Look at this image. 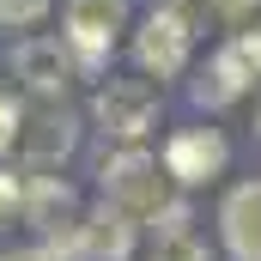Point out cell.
Masks as SVG:
<instances>
[{
	"mask_svg": "<svg viewBox=\"0 0 261 261\" xmlns=\"http://www.w3.org/2000/svg\"><path fill=\"white\" fill-rule=\"evenodd\" d=\"M103 195L116 200L122 213H152L158 200H164V176H158V158H146L140 146L128 152H116V158H103Z\"/></svg>",
	"mask_w": 261,
	"mask_h": 261,
	"instance_id": "cell-1",
	"label": "cell"
},
{
	"mask_svg": "<svg viewBox=\"0 0 261 261\" xmlns=\"http://www.w3.org/2000/svg\"><path fill=\"white\" fill-rule=\"evenodd\" d=\"M122 24H128V0H67V43H73L79 67L103 61Z\"/></svg>",
	"mask_w": 261,
	"mask_h": 261,
	"instance_id": "cell-2",
	"label": "cell"
},
{
	"mask_svg": "<svg viewBox=\"0 0 261 261\" xmlns=\"http://www.w3.org/2000/svg\"><path fill=\"white\" fill-rule=\"evenodd\" d=\"M97 122L116 140L152 134V122H158V85H146V79H110L97 91Z\"/></svg>",
	"mask_w": 261,
	"mask_h": 261,
	"instance_id": "cell-3",
	"label": "cell"
},
{
	"mask_svg": "<svg viewBox=\"0 0 261 261\" xmlns=\"http://www.w3.org/2000/svg\"><path fill=\"white\" fill-rule=\"evenodd\" d=\"M225 164H231V146H225V134H219V128H189V134H176V140L164 146V176L182 182V189L213 182Z\"/></svg>",
	"mask_w": 261,
	"mask_h": 261,
	"instance_id": "cell-4",
	"label": "cell"
},
{
	"mask_svg": "<svg viewBox=\"0 0 261 261\" xmlns=\"http://www.w3.org/2000/svg\"><path fill=\"white\" fill-rule=\"evenodd\" d=\"M12 67L37 97H61L67 79H73V43L67 37H31L12 49Z\"/></svg>",
	"mask_w": 261,
	"mask_h": 261,
	"instance_id": "cell-5",
	"label": "cell"
},
{
	"mask_svg": "<svg viewBox=\"0 0 261 261\" xmlns=\"http://www.w3.org/2000/svg\"><path fill=\"white\" fill-rule=\"evenodd\" d=\"M134 61L146 67L152 79H176L189 67V24L176 12H152L146 31H140V43H134Z\"/></svg>",
	"mask_w": 261,
	"mask_h": 261,
	"instance_id": "cell-6",
	"label": "cell"
},
{
	"mask_svg": "<svg viewBox=\"0 0 261 261\" xmlns=\"http://www.w3.org/2000/svg\"><path fill=\"white\" fill-rule=\"evenodd\" d=\"M219 225H225V243H231V255H237V261H261V182L231 189Z\"/></svg>",
	"mask_w": 261,
	"mask_h": 261,
	"instance_id": "cell-7",
	"label": "cell"
},
{
	"mask_svg": "<svg viewBox=\"0 0 261 261\" xmlns=\"http://www.w3.org/2000/svg\"><path fill=\"white\" fill-rule=\"evenodd\" d=\"M12 146H18L24 164H61L73 152V122L67 116H31V122H18Z\"/></svg>",
	"mask_w": 261,
	"mask_h": 261,
	"instance_id": "cell-8",
	"label": "cell"
},
{
	"mask_svg": "<svg viewBox=\"0 0 261 261\" xmlns=\"http://www.w3.org/2000/svg\"><path fill=\"white\" fill-rule=\"evenodd\" d=\"M18 213L37 231H61V225H73V189H67L61 176H31L18 189Z\"/></svg>",
	"mask_w": 261,
	"mask_h": 261,
	"instance_id": "cell-9",
	"label": "cell"
},
{
	"mask_svg": "<svg viewBox=\"0 0 261 261\" xmlns=\"http://www.w3.org/2000/svg\"><path fill=\"white\" fill-rule=\"evenodd\" d=\"M249 85H255V73H249V67H243V55H237V49L225 43V49H219V55L206 61V73L195 79V103H206V110H219V103L243 97Z\"/></svg>",
	"mask_w": 261,
	"mask_h": 261,
	"instance_id": "cell-10",
	"label": "cell"
},
{
	"mask_svg": "<svg viewBox=\"0 0 261 261\" xmlns=\"http://www.w3.org/2000/svg\"><path fill=\"white\" fill-rule=\"evenodd\" d=\"M79 249L97 261H122L134 249V213H122V206H97L85 225H79Z\"/></svg>",
	"mask_w": 261,
	"mask_h": 261,
	"instance_id": "cell-11",
	"label": "cell"
},
{
	"mask_svg": "<svg viewBox=\"0 0 261 261\" xmlns=\"http://www.w3.org/2000/svg\"><path fill=\"white\" fill-rule=\"evenodd\" d=\"M152 261H213V255H206V243H195L189 231H176V237H158Z\"/></svg>",
	"mask_w": 261,
	"mask_h": 261,
	"instance_id": "cell-12",
	"label": "cell"
},
{
	"mask_svg": "<svg viewBox=\"0 0 261 261\" xmlns=\"http://www.w3.org/2000/svg\"><path fill=\"white\" fill-rule=\"evenodd\" d=\"M43 12H49V0H0V24H12V31L37 24Z\"/></svg>",
	"mask_w": 261,
	"mask_h": 261,
	"instance_id": "cell-13",
	"label": "cell"
},
{
	"mask_svg": "<svg viewBox=\"0 0 261 261\" xmlns=\"http://www.w3.org/2000/svg\"><path fill=\"white\" fill-rule=\"evenodd\" d=\"M18 122H24V116H18V103H12V97H0V152L12 146V134H18Z\"/></svg>",
	"mask_w": 261,
	"mask_h": 261,
	"instance_id": "cell-14",
	"label": "cell"
},
{
	"mask_svg": "<svg viewBox=\"0 0 261 261\" xmlns=\"http://www.w3.org/2000/svg\"><path fill=\"white\" fill-rule=\"evenodd\" d=\"M206 6H213L219 18H249V12H255L261 0H206Z\"/></svg>",
	"mask_w": 261,
	"mask_h": 261,
	"instance_id": "cell-15",
	"label": "cell"
},
{
	"mask_svg": "<svg viewBox=\"0 0 261 261\" xmlns=\"http://www.w3.org/2000/svg\"><path fill=\"white\" fill-rule=\"evenodd\" d=\"M18 189H24V182H18L12 170H0V219H6L12 206H18Z\"/></svg>",
	"mask_w": 261,
	"mask_h": 261,
	"instance_id": "cell-16",
	"label": "cell"
},
{
	"mask_svg": "<svg viewBox=\"0 0 261 261\" xmlns=\"http://www.w3.org/2000/svg\"><path fill=\"white\" fill-rule=\"evenodd\" d=\"M0 261H61L55 249H12V255H0Z\"/></svg>",
	"mask_w": 261,
	"mask_h": 261,
	"instance_id": "cell-17",
	"label": "cell"
}]
</instances>
